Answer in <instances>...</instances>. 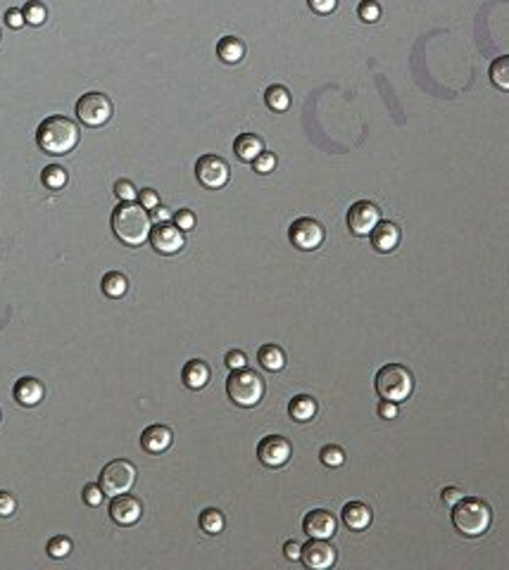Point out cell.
Listing matches in <instances>:
<instances>
[{"label": "cell", "mask_w": 509, "mask_h": 570, "mask_svg": "<svg viewBox=\"0 0 509 570\" xmlns=\"http://www.w3.org/2000/svg\"><path fill=\"white\" fill-rule=\"evenodd\" d=\"M112 231L124 245L138 247L150 238L153 219L140 202H122L112 212Z\"/></svg>", "instance_id": "cell-1"}, {"label": "cell", "mask_w": 509, "mask_h": 570, "mask_svg": "<svg viewBox=\"0 0 509 570\" xmlns=\"http://www.w3.org/2000/svg\"><path fill=\"white\" fill-rule=\"evenodd\" d=\"M79 126L76 121L69 117H62V114H53V117H46L38 124L36 131V142L38 147L43 150L46 155H69L79 142Z\"/></svg>", "instance_id": "cell-2"}, {"label": "cell", "mask_w": 509, "mask_h": 570, "mask_svg": "<svg viewBox=\"0 0 509 570\" xmlns=\"http://www.w3.org/2000/svg\"><path fill=\"white\" fill-rule=\"evenodd\" d=\"M493 523V511L483 499L464 497L452 506V525L464 537H480Z\"/></svg>", "instance_id": "cell-3"}, {"label": "cell", "mask_w": 509, "mask_h": 570, "mask_svg": "<svg viewBox=\"0 0 509 570\" xmlns=\"http://www.w3.org/2000/svg\"><path fill=\"white\" fill-rule=\"evenodd\" d=\"M374 385H376V392H379L381 399L400 404L412 395L414 375H412V370H409L407 366H402V363H386V366L379 368Z\"/></svg>", "instance_id": "cell-4"}, {"label": "cell", "mask_w": 509, "mask_h": 570, "mask_svg": "<svg viewBox=\"0 0 509 570\" xmlns=\"http://www.w3.org/2000/svg\"><path fill=\"white\" fill-rule=\"evenodd\" d=\"M226 395L236 406L250 409L257 406L264 397V380L259 373H254L250 368H238L231 370L229 380H226Z\"/></svg>", "instance_id": "cell-5"}, {"label": "cell", "mask_w": 509, "mask_h": 570, "mask_svg": "<svg viewBox=\"0 0 509 570\" xmlns=\"http://www.w3.org/2000/svg\"><path fill=\"white\" fill-rule=\"evenodd\" d=\"M136 466H133L131 461L126 459H115L110 461L108 466L103 468L101 473V487L105 489V494L110 497H117V494H124V492H129L133 487V482H136Z\"/></svg>", "instance_id": "cell-6"}, {"label": "cell", "mask_w": 509, "mask_h": 570, "mask_svg": "<svg viewBox=\"0 0 509 570\" xmlns=\"http://www.w3.org/2000/svg\"><path fill=\"white\" fill-rule=\"evenodd\" d=\"M115 107H112V100L105 95V93L91 90L83 93V95L76 100V117H79L86 126H103L108 124Z\"/></svg>", "instance_id": "cell-7"}, {"label": "cell", "mask_w": 509, "mask_h": 570, "mask_svg": "<svg viewBox=\"0 0 509 570\" xmlns=\"http://www.w3.org/2000/svg\"><path fill=\"white\" fill-rule=\"evenodd\" d=\"M195 176L205 188L219 190L229 183L231 167H229V162L222 160V157H217V155H202L200 160L195 162Z\"/></svg>", "instance_id": "cell-8"}, {"label": "cell", "mask_w": 509, "mask_h": 570, "mask_svg": "<svg viewBox=\"0 0 509 570\" xmlns=\"http://www.w3.org/2000/svg\"><path fill=\"white\" fill-rule=\"evenodd\" d=\"M288 238H291L293 247L302 249V252H312V249H317L324 242L327 231H324V226L317 219L302 217L291 224V228H288Z\"/></svg>", "instance_id": "cell-9"}, {"label": "cell", "mask_w": 509, "mask_h": 570, "mask_svg": "<svg viewBox=\"0 0 509 570\" xmlns=\"http://www.w3.org/2000/svg\"><path fill=\"white\" fill-rule=\"evenodd\" d=\"M293 447L284 435H267L257 445V459L267 468H281L291 461Z\"/></svg>", "instance_id": "cell-10"}, {"label": "cell", "mask_w": 509, "mask_h": 570, "mask_svg": "<svg viewBox=\"0 0 509 570\" xmlns=\"http://www.w3.org/2000/svg\"><path fill=\"white\" fill-rule=\"evenodd\" d=\"M381 221V209L379 204L369 202V200H359L348 209V228L352 235L357 238H364V235H371V231L376 228Z\"/></svg>", "instance_id": "cell-11"}, {"label": "cell", "mask_w": 509, "mask_h": 570, "mask_svg": "<svg viewBox=\"0 0 509 570\" xmlns=\"http://www.w3.org/2000/svg\"><path fill=\"white\" fill-rule=\"evenodd\" d=\"M150 245L155 252H160V254H176V252H181L183 249V231L179 226H172L169 221H165V224H155L153 226V231H150Z\"/></svg>", "instance_id": "cell-12"}, {"label": "cell", "mask_w": 509, "mask_h": 570, "mask_svg": "<svg viewBox=\"0 0 509 570\" xmlns=\"http://www.w3.org/2000/svg\"><path fill=\"white\" fill-rule=\"evenodd\" d=\"M140 516H143V504H140V499H136L129 492H124V494H117L112 497V504H110V518L115 520L117 525L122 527H129V525H136Z\"/></svg>", "instance_id": "cell-13"}, {"label": "cell", "mask_w": 509, "mask_h": 570, "mask_svg": "<svg viewBox=\"0 0 509 570\" xmlns=\"http://www.w3.org/2000/svg\"><path fill=\"white\" fill-rule=\"evenodd\" d=\"M300 561L312 570H327L336 563V549L329 544V539L309 537V542L302 546Z\"/></svg>", "instance_id": "cell-14"}, {"label": "cell", "mask_w": 509, "mask_h": 570, "mask_svg": "<svg viewBox=\"0 0 509 570\" xmlns=\"http://www.w3.org/2000/svg\"><path fill=\"white\" fill-rule=\"evenodd\" d=\"M302 530H305V534H309V537L331 539L338 532V520L334 513L327 509H314L307 513L305 520H302Z\"/></svg>", "instance_id": "cell-15"}, {"label": "cell", "mask_w": 509, "mask_h": 570, "mask_svg": "<svg viewBox=\"0 0 509 570\" xmlns=\"http://www.w3.org/2000/svg\"><path fill=\"white\" fill-rule=\"evenodd\" d=\"M172 442H174L172 428L160 425V423L148 425L145 430H143V435H140V447H143L148 454H162V452H167V449L172 447Z\"/></svg>", "instance_id": "cell-16"}, {"label": "cell", "mask_w": 509, "mask_h": 570, "mask_svg": "<svg viewBox=\"0 0 509 570\" xmlns=\"http://www.w3.org/2000/svg\"><path fill=\"white\" fill-rule=\"evenodd\" d=\"M402 240V233H400V226L393 224V221H379L376 228L371 231V247L376 249V252H393L395 247L400 245Z\"/></svg>", "instance_id": "cell-17"}, {"label": "cell", "mask_w": 509, "mask_h": 570, "mask_svg": "<svg viewBox=\"0 0 509 570\" xmlns=\"http://www.w3.org/2000/svg\"><path fill=\"white\" fill-rule=\"evenodd\" d=\"M12 395H15V402L22 404V406H36L43 402L46 397V388L43 383L36 380V378H19L15 383V390H12Z\"/></svg>", "instance_id": "cell-18"}, {"label": "cell", "mask_w": 509, "mask_h": 570, "mask_svg": "<svg viewBox=\"0 0 509 570\" xmlns=\"http://www.w3.org/2000/svg\"><path fill=\"white\" fill-rule=\"evenodd\" d=\"M374 513L366 504L362 502H348L343 506V523L355 532H362L371 525Z\"/></svg>", "instance_id": "cell-19"}, {"label": "cell", "mask_w": 509, "mask_h": 570, "mask_svg": "<svg viewBox=\"0 0 509 570\" xmlns=\"http://www.w3.org/2000/svg\"><path fill=\"white\" fill-rule=\"evenodd\" d=\"M212 378V368L207 366V361L202 359H190L181 370V380L188 390H202L205 385L210 383Z\"/></svg>", "instance_id": "cell-20"}, {"label": "cell", "mask_w": 509, "mask_h": 570, "mask_svg": "<svg viewBox=\"0 0 509 570\" xmlns=\"http://www.w3.org/2000/svg\"><path fill=\"white\" fill-rule=\"evenodd\" d=\"M233 152H236L240 162H254L264 152V145L254 133H240L238 138L233 140Z\"/></svg>", "instance_id": "cell-21"}, {"label": "cell", "mask_w": 509, "mask_h": 570, "mask_svg": "<svg viewBox=\"0 0 509 570\" xmlns=\"http://www.w3.org/2000/svg\"><path fill=\"white\" fill-rule=\"evenodd\" d=\"M317 399H312L309 395H298L291 399V404H288V416L293 420H298V423H307V420H312L317 416Z\"/></svg>", "instance_id": "cell-22"}, {"label": "cell", "mask_w": 509, "mask_h": 570, "mask_svg": "<svg viewBox=\"0 0 509 570\" xmlns=\"http://www.w3.org/2000/svg\"><path fill=\"white\" fill-rule=\"evenodd\" d=\"M217 55H219V60L226 64H238L245 55V46L236 36H224V38L217 43Z\"/></svg>", "instance_id": "cell-23"}, {"label": "cell", "mask_w": 509, "mask_h": 570, "mask_svg": "<svg viewBox=\"0 0 509 570\" xmlns=\"http://www.w3.org/2000/svg\"><path fill=\"white\" fill-rule=\"evenodd\" d=\"M257 361H259V366H262V368L277 373V370H281L286 366V352L279 345H262V347H259V352H257Z\"/></svg>", "instance_id": "cell-24"}, {"label": "cell", "mask_w": 509, "mask_h": 570, "mask_svg": "<svg viewBox=\"0 0 509 570\" xmlns=\"http://www.w3.org/2000/svg\"><path fill=\"white\" fill-rule=\"evenodd\" d=\"M103 292L108 295L110 299H119L126 295V290H129V281H126L124 274H119V271H108V274L103 276Z\"/></svg>", "instance_id": "cell-25"}, {"label": "cell", "mask_w": 509, "mask_h": 570, "mask_svg": "<svg viewBox=\"0 0 509 570\" xmlns=\"http://www.w3.org/2000/svg\"><path fill=\"white\" fill-rule=\"evenodd\" d=\"M488 74H490V81H493L495 88L509 93V55L495 57V60L490 62Z\"/></svg>", "instance_id": "cell-26"}, {"label": "cell", "mask_w": 509, "mask_h": 570, "mask_svg": "<svg viewBox=\"0 0 509 570\" xmlns=\"http://www.w3.org/2000/svg\"><path fill=\"white\" fill-rule=\"evenodd\" d=\"M264 103L274 112H286L291 107V93L286 86H269L264 93Z\"/></svg>", "instance_id": "cell-27"}, {"label": "cell", "mask_w": 509, "mask_h": 570, "mask_svg": "<svg viewBox=\"0 0 509 570\" xmlns=\"http://www.w3.org/2000/svg\"><path fill=\"white\" fill-rule=\"evenodd\" d=\"M197 523H200L202 527V532H207V534H219L224 530V513L222 511H217V509H205L200 513V518H197Z\"/></svg>", "instance_id": "cell-28"}, {"label": "cell", "mask_w": 509, "mask_h": 570, "mask_svg": "<svg viewBox=\"0 0 509 570\" xmlns=\"http://www.w3.org/2000/svg\"><path fill=\"white\" fill-rule=\"evenodd\" d=\"M41 181H43L46 188L51 190H62L67 185V171L58 167V164H51V167L43 169V174H41Z\"/></svg>", "instance_id": "cell-29"}, {"label": "cell", "mask_w": 509, "mask_h": 570, "mask_svg": "<svg viewBox=\"0 0 509 570\" xmlns=\"http://www.w3.org/2000/svg\"><path fill=\"white\" fill-rule=\"evenodd\" d=\"M48 17V10H46V5L43 3H38V0H29L24 7V19H26V24H31V26H41L46 21Z\"/></svg>", "instance_id": "cell-30"}, {"label": "cell", "mask_w": 509, "mask_h": 570, "mask_svg": "<svg viewBox=\"0 0 509 570\" xmlns=\"http://www.w3.org/2000/svg\"><path fill=\"white\" fill-rule=\"evenodd\" d=\"M319 459H322L324 466L338 468V466H343V463H345V452L338 445H327L319 452Z\"/></svg>", "instance_id": "cell-31"}, {"label": "cell", "mask_w": 509, "mask_h": 570, "mask_svg": "<svg viewBox=\"0 0 509 570\" xmlns=\"http://www.w3.org/2000/svg\"><path fill=\"white\" fill-rule=\"evenodd\" d=\"M72 551V539L65 537V534H58V537H53L48 542V556L51 559H65Z\"/></svg>", "instance_id": "cell-32"}, {"label": "cell", "mask_w": 509, "mask_h": 570, "mask_svg": "<svg viewBox=\"0 0 509 570\" xmlns=\"http://www.w3.org/2000/svg\"><path fill=\"white\" fill-rule=\"evenodd\" d=\"M357 14L362 21L371 24V21H379V17H381V5L376 3V0H362L357 7Z\"/></svg>", "instance_id": "cell-33"}, {"label": "cell", "mask_w": 509, "mask_h": 570, "mask_svg": "<svg viewBox=\"0 0 509 570\" xmlns=\"http://www.w3.org/2000/svg\"><path fill=\"white\" fill-rule=\"evenodd\" d=\"M83 502H86V506H91V509H98V506L105 502V489L96 482L86 484V487H83Z\"/></svg>", "instance_id": "cell-34"}, {"label": "cell", "mask_w": 509, "mask_h": 570, "mask_svg": "<svg viewBox=\"0 0 509 570\" xmlns=\"http://www.w3.org/2000/svg\"><path fill=\"white\" fill-rule=\"evenodd\" d=\"M115 195L122 200V202H133V197L138 195V190L129 178H119V181H115Z\"/></svg>", "instance_id": "cell-35"}, {"label": "cell", "mask_w": 509, "mask_h": 570, "mask_svg": "<svg viewBox=\"0 0 509 570\" xmlns=\"http://www.w3.org/2000/svg\"><path fill=\"white\" fill-rule=\"evenodd\" d=\"M252 164H254V171H257V174H272L274 167H277V155H274V152H262Z\"/></svg>", "instance_id": "cell-36"}, {"label": "cell", "mask_w": 509, "mask_h": 570, "mask_svg": "<svg viewBox=\"0 0 509 570\" xmlns=\"http://www.w3.org/2000/svg\"><path fill=\"white\" fill-rule=\"evenodd\" d=\"M174 224L186 233V231H190V228H195V214L190 209H179L174 214Z\"/></svg>", "instance_id": "cell-37"}, {"label": "cell", "mask_w": 509, "mask_h": 570, "mask_svg": "<svg viewBox=\"0 0 509 570\" xmlns=\"http://www.w3.org/2000/svg\"><path fill=\"white\" fill-rule=\"evenodd\" d=\"M224 363H226V366H229L231 370L245 368L247 356H245V352H240V349H231V352H226V356H224Z\"/></svg>", "instance_id": "cell-38"}, {"label": "cell", "mask_w": 509, "mask_h": 570, "mask_svg": "<svg viewBox=\"0 0 509 570\" xmlns=\"http://www.w3.org/2000/svg\"><path fill=\"white\" fill-rule=\"evenodd\" d=\"M15 509H17V499L10 492H0V516L8 518L15 513Z\"/></svg>", "instance_id": "cell-39"}, {"label": "cell", "mask_w": 509, "mask_h": 570, "mask_svg": "<svg viewBox=\"0 0 509 570\" xmlns=\"http://www.w3.org/2000/svg\"><path fill=\"white\" fill-rule=\"evenodd\" d=\"M307 5L317 14H331L338 7V0H307Z\"/></svg>", "instance_id": "cell-40"}, {"label": "cell", "mask_w": 509, "mask_h": 570, "mask_svg": "<svg viewBox=\"0 0 509 570\" xmlns=\"http://www.w3.org/2000/svg\"><path fill=\"white\" fill-rule=\"evenodd\" d=\"M138 202L145 207V209H155L160 204V195L153 188H143L138 190Z\"/></svg>", "instance_id": "cell-41"}, {"label": "cell", "mask_w": 509, "mask_h": 570, "mask_svg": "<svg viewBox=\"0 0 509 570\" xmlns=\"http://www.w3.org/2000/svg\"><path fill=\"white\" fill-rule=\"evenodd\" d=\"M5 21H8L10 28H22L26 24L24 19V10H17V7H10L8 12H5Z\"/></svg>", "instance_id": "cell-42"}, {"label": "cell", "mask_w": 509, "mask_h": 570, "mask_svg": "<svg viewBox=\"0 0 509 570\" xmlns=\"http://www.w3.org/2000/svg\"><path fill=\"white\" fill-rule=\"evenodd\" d=\"M466 494L459 487H445L443 489V504L445 506H455L459 499H464Z\"/></svg>", "instance_id": "cell-43"}, {"label": "cell", "mask_w": 509, "mask_h": 570, "mask_svg": "<svg viewBox=\"0 0 509 570\" xmlns=\"http://www.w3.org/2000/svg\"><path fill=\"white\" fill-rule=\"evenodd\" d=\"M379 416H381V418H395V416H398V404H393V402H386V399H381V404H379Z\"/></svg>", "instance_id": "cell-44"}, {"label": "cell", "mask_w": 509, "mask_h": 570, "mask_svg": "<svg viewBox=\"0 0 509 570\" xmlns=\"http://www.w3.org/2000/svg\"><path fill=\"white\" fill-rule=\"evenodd\" d=\"M284 554H286V559H291V561H300V556H302V544H298V542H286V546H284Z\"/></svg>", "instance_id": "cell-45"}, {"label": "cell", "mask_w": 509, "mask_h": 570, "mask_svg": "<svg viewBox=\"0 0 509 570\" xmlns=\"http://www.w3.org/2000/svg\"><path fill=\"white\" fill-rule=\"evenodd\" d=\"M150 219H153V224H165V221L172 219V212H169L167 207L158 204V207H155V209H153V217H150Z\"/></svg>", "instance_id": "cell-46"}, {"label": "cell", "mask_w": 509, "mask_h": 570, "mask_svg": "<svg viewBox=\"0 0 509 570\" xmlns=\"http://www.w3.org/2000/svg\"><path fill=\"white\" fill-rule=\"evenodd\" d=\"M0 418H3V413H0Z\"/></svg>", "instance_id": "cell-47"}]
</instances>
